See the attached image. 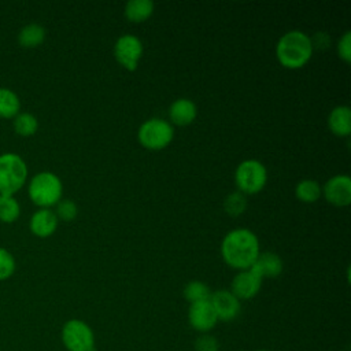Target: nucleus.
<instances>
[{"label": "nucleus", "mask_w": 351, "mask_h": 351, "mask_svg": "<svg viewBox=\"0 0 351 351\" xmlns=\"http://www.w3.org/2000/svg\"><path fill=\"white\" fill-rule=\"evenodd\" d=\"M16 269L14 255L4 247H0V281L8 280Z\"/></svg>", "instance_id": "nucleus-26"}, {"label": "nucleus", "mask_w": 351, "mask_h": 351, "mask_svg": "<svg viewBox=\"0 0 351 351\" xmlns=\"http://www.w3.org/2000/svg\"><path fill=\"white\" fill-rule=\"evenodd\" d=\"M251 269L255 270L262 277V280L276 278L282 273L284 262L278 254L271 251H265V252H259Z\"/></svg>", "instance_id": "nucleus-15"}, {"label": "nucleus", "mask_w": 351, "mask_h": 351, "mask_svg": "<svg viewBox=\"0 0 351 351\" xmlns=\"http://www.w3.org/2000/svg\"><path fill=\"white\" fill-rule=\"evenodd\" d=\"M195 351H219V341L210 333H202L195 339Z\"/></svg>", "instance_id": "nucleus-27"}, {"label": "nucleus", "mask_w": 351, "mask_h": 351, "mask_svg": "<svg viewBox=\"0 0 351 351\" xmlns=\"http://www.w3.org/2000/svg\"><path fill=\"white\" fill-rule=\"evenodd\" d=\"M60 339L67 351H96L93 330L82 319L66 321L60 330Z\"/></svg>", "instance_id": "nucleus-7"}, {"label": "nucleus", "mask_w": 351, "mask_h": 351, "mask_svg": "<svg viewBox=\"0 0 351 351\" xmlns=\"http://www.w3.org/2000/svg\"><path fill=\"white\" fill-rule=\"evenodd\" d=\"M313 44L307 33L293 29L284 33L276 44V56L287 69H300L313 56Z\"/></svg>", "instance_id": "nucleus-2"}, {"label": "nucleus", "mask_w": 351, "mask_h": 351, "mask_svg": "<svg viewBox=\"0 0 351 351\" xmlns=\"http://www.w3.org/2000/svg\"><path fill=\"white\" fill-rule=\"evenodd\" d=\"M336 49L340 59H343L346 63L351 62V32L350 30H346L341 34V37L337 41Z\"/></svg>", "instance_id": "nucleus-28"}, {"label": "nucleus", "mask_w": 351, "mask_h": 351, "mask_svg": "<svg viewBox=\"0 0 351 351\" xmlns=\"http://www.w3.org/2000/svg\"><path fill=\"white\" fill-rule=\"evenodd\" d=\"M174 138L173 125L159 117L145 119L137 130L138 143L148 149H163Z\"/></svg>", "instance_id": "nucleus-6"}, {"label": "nucleus", "mask_w": 351, "mask_h": 351, "mask_svg": "<svg viewBox=\"0 0 351 351\" xmlns=\"http://www.w3.org/2000/svg\"><path fill=\"white\" fill-rule=\"evenodd\" d=\"M245 208H247V197L244 193H241L240 191H236L226 195L223 200V210L226 211L228 215L230 217L241 215L245 211Z\"/></svg>", "instance_id": "nucleus-24"}, {"label": "nucleus", "mask_w": 351, "mask_h": 351, "mask_svg": "<svg viewBox=\"0 0 351 351\" xmlns=\"http://www.w3.org/2000/svg\"><path fill=\"white\" fill-rule=\"evenodd\" d=\"M27 165L15 152L0 154V195H14L27 180Z\"/></svg>", "instance_id": "nucleus-4"}, {"label": "nucleus", "mask_w": 351, "mask_h": 351, "mask_svg": "<svg viewBox=\"0 0 351 351\" xmlns=\"http://www.w3.org/2000/svg\"><path fill=\"white\" fill-rule=\"evenodd\" d=\"M234 182L244 195L258 193L267 182V169L258 159H244L234 170Z\"/></svg>", "instance_id": "nucleus-5"}, {"label": "nucleus", "mask_w": 351, "mask_h": 351, "mask_svg": "<svg viewBox=\"0 0 351 351\" xmlns=\"http://www.w3.org/2000/svg\"><path fill=\"white\" fill-rule=\"evenodd\" d=\"M210 302L214 307L218 321H233L239 317L241 311L240 300L229 289H219L213 292L210 296Z\"/></svg>", "instance_id": "nucleus-11"}, {"label": "nucleus", "mask_w": 351, "mask_h": 351, "mask_svg": "<svg viewBox=\"0 0 351 351\" xmlns=\"http://www.w3.org/2000/svg\"><path fill=\"white\" fill-rule=\"evenodd\" d=\"M143 41L130 33L121 34L114 44V56L117 62L126 70L134 71L143 58Z\"/></svg>", "instance_id": "nucleus-8"}, {"label": "nucleus", "mask_w": 351, "mask_h": 351, "mask_svg": "<svg viewBox=\"0 0 351 351\" xmlns=\"http://www.w3.org/2000/svg\"><path fill=\"white\" fill-rule=\"evenodd\" d=\"M59 219L53 210L51 208H38L33 213L29 221V228L33 234L37 237H49L55 233Z\"/></svg>", "instance_id": "nucleus-14"}, {"label": "nucleus", "mask_w": 351, "mask_h": 351, "mask_svg": "<svg viewBox=\"0 0 351 351\" xmlns=\"http://www.w3.org/2000/svg\"><path fill=\"white\" fill-rule=\"evenodd\" d=\"M262 277L250 269L245 270H239V273L233 277L232 284H230V292L241 302V300H248L252 299L262 287Z\"/></svg>", "instance_id": "nucleus-10"}, {"label": "nucleus", "mask_w": 351, "mask_h": 351, "mask_svg": "<svg viewBox=\"0 0 351 351\" xmlns=\"http://www.w3.org/2000/svg\"><path fill=\"white\" fill-rule=\"evenodd\" d=\"M259 252V240L248 228L232 229L221 241V255L225 263L237 270L250 269Z\"/></svg>", "instance_id": "nucleus-1"}, {"label": "nucleus", "mask_w": 351, "mask_h": 351, "mask_svg": "<svg viewBox=\"0 0 351 351\" xmlns=\"http://www.w3.org/2000/svg\"><path fill=\"white\" fill-rule=\"evenodd\" d=\"M295 195L303 203H314L322 195V185L313 178H303L296 184Z\"/></svg>", "instance_id": "nucleus-19"}, {"label": "nucleus", "mask_w": 351, "mask_h": 351, "mask_svg": "<svg viewBox=\"0 0 351 351\" xmlns=\"http://www.w3.org/2000/svg\"><path fill=\"white\" fill-rule=\"evenodd\" d=\"M154 3L151 0H129L125 4L123 14L128 21L140 23L147 21L154 12Z\"/></svg>", "instance_id": "nucleus-18"}, {"label": "nucleus", "mask_w": 351, "mask_h": 351, "mask_svg": "<svg viewBox=\"0 0 351 351\" xmlns=\"http://www.w3.org/2000/svg\"><path fill=\"white\" fill-rule=\"evenodd\" d=\"M197 117V106L192 99L178 97L169 107V118L171 125L186 126Z\"/></svg>", "instance_id": "nucleus-13"}, {"label": "nucleus", "mask_w": 351, "mask_h": 351, "mask_svg": "<svg viewBox=\"0 0 351 351\" xmlns=\"http://www.w3.org/2000/svg\"><path fill=\"white\" fill-rule=\"evenodd\" d=\"M322 195L328 203L336 207H346L351 203V178L347 174L332 176L322 185Z\"/></svg>", "instance_id": "nucleus-9"}, {"label": "nucleus", "mask_w": 351, "mask_h": 351, "mask_svg": "<svg viewBox=\"0 0 351 351\" xmlns=\"http://www.w3.org/2000/svg\"><path fill=\"white\" fill-rule=\"evenodd\" d=\"M328 126L330 132L339 137L351 134V110L347 104L336 106L328 115Z\"/></svg>", "instance_id": "nucleus-16"}, {"label": "nucleus", "mask_w": 351, "mask_h": 351, "mask_svg": "<svg viewBox=\"0 0 351 351\" xmlns=\"http://www.w3.org/2000/svg\"><path fill=\"white\" fill-rule=\"evenodd\" d=\"M19 214L21 206L14 195H0V221L11 223L18 219Z\"/></svg>", "instance_id": "nucleus-23"}, {"label": "nucleus", "mask_w": 351, "mask_h": 351, "mask_svg": "<svg viewBox=\"0 0 351 351\" xmlns=\"http://www.w3.org/2000/svg\"><path fill=\"white\" fill-rule=\"evenodd\" d=\"M12 126L15 133L19 136H33L38 129V119L32 112H19L12 118Z\"/></svg>", "instance_id": "nucleus-21"}, {"label": "nucleus", "mask_w": 351, "mask_h": 351, "mask_svg": "<svg viewBox=\"0 0 351 351\" xmlns=\"http://www.w3.org/2000/svg\"><path fill=\"white\" fill-rule=\"evenodd\" d=\"M211 289L210 287L200 280H192L185 284L182 295L184 298L189 302V304L196 303V302H203V300H210L211 296Z\"/></svg>", "instance_id": "nucleus-22"}, {"label": "nucleus", "mask_w": 351, "mask_h": 351, "mask_svg": "<svg viewBox=\"0 0 351 351\" xmlns=\"http://www.w3.org/2000/svg\"><path fill=\"white\" fill-rule=\"evenodd\" d=\"M21 112L19 96L10 88H0V118H14Z\"/></svg>", "instance_id": "nucleus-20"}, {"label": "nucleus", "mask_w": 351, "mask_h": 351, "mask_svg": "<svg viewBox=\"0 0 351 351\" xmlns=\"http://www.w3.org/2000/svg\"><path fill=\"white\" fill-rule=\"evenodd\" d=\"M189 325L200 333H208L218 322L217 314L210 300L196 302L189 304L188 310Z\"/></svg>", "instance_id": "nucleus-12"}, {"label": "nucleus", "mask_w": 351, "mask_h": 351, "mask_svg": "<svg viewBox=\"0 0 351 351\" xmlns=\"http://www.w3.org/2000/svg\"><path fill=\"white\" fill-rule=\"evenodd\" d=\"M55 206H56V208L53 211H55L58 219L70 222L78 214V207H77L75 202L71 199H60Z\"/></svg>", "instance_id": "nucleus-25"}, {"label": "nucleus", "mask_w": 351, "mask_h": 351, "mask_svg": "<svg viewBox=\"0 0 351 351\" xmlns=\"http://www.w3.org/2000/svg\"><path fill=\"white\" fill-rule=\"evenodd\" d=\"M311 38V44H313V48H319V49H324L326 47H329L330 44V37L328 36V33L325 32H317L314 37H310Z\"/></svg>", "instance_id": "nucleus-29"}, {"label": "nucleus", "mask_w": 351, "mask_h": 351, "mask_svg": "<svg viewBox=\"0 0 351 351\" xmlns=\"http://www.w3.org/2000/svg\"><path fill=\"white\" fill-rule=\"evenodd\" d=\"M47 32L45 27L38 22H30L26 23L16 36V40L21 47L23 48H36L43 44L45 40Z\"/></svg>", "instance_id": "nucleus-17"}, {"label": "nucleus", "mask_w": 351, "mask_h": 351, "mask_svg": "<svg viewBox=\"0 0 351 351\" xmlns=\"http://www.w3.org/2000/svg\"><path fill=\"white\" fill-rule=\"evenodd\" d=\"M30 200L40 208H49L55 206L63 195L62 180L52 171L36 173L27 185Z\"/></svg>", "instance_id": "nucleus-3"}, {"label": "nucleus", "mask_w": 351, "mask_h": 351, "mask_svg": "<svg viewBox=\"0 0 351 351\" xmlns=\"http://www.w3.org/2000/svg\"><path fill=\"white\" fill-rule=\"evenodd\" d=\"M255 351H270V350H255Z\"/></svg>", "instance_id": "nucleus-30"}]
</instances>
